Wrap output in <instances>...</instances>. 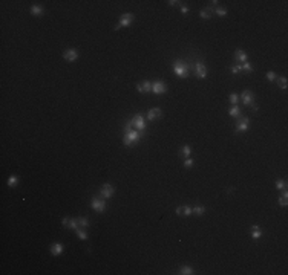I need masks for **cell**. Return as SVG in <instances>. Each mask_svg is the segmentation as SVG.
Listing matches in <instances>:
<instances>
[{
  "label": "cell",
  "mask_w": 288,
  "mask_h": 275,
  "mask_svg": "<svg viewBox=\"0 0 288 275\" xmlns=\"http://www.w3.org/2000/svg\"><path fill=\"white\" fill-rule=\"evenodd\" d=\"M229 99H230V103L233 104V106H236V104L239 103V95H238V93H230Z\"/></svg>",
  "instance_id": "cell-29"
},
{
  "label": "cell",
  "mask_w": 288,
  "mask_h": 275,
  "mask_svg": "<svg viewBox=\"0 0 288 275\" xmlns=\"http://www.w3.org/2000/svg\"><path fill=\"white\" fill-rule=\"evenodd\" d=\"M234 61H236V63H239V64L245 63V61H247V54H245L244 51L238 49V51L234 52Z\"/></svg>",
  "instance_id": "cell-16"
},
{
  "label": "cell",
  "mask_w": 288,
  "mask_h": 275,
  "mask_svg": "<svg viewBox=\"0 0 288 275\" xmlns=\"http://www.w3.org/2000/svg\"><path fill=\"white\" fill-rule=\"evenodd\" d=\"M199 17L204 18V20H209V18L211 17V16H210V11H209V8H207V9H202V11L199 12Z\"/></svg>",
  "instance_id": "cell-30"
},
{
  "label": "cell",
  "mask_w": 288,
  "mask_h": 275,
  "mask_svg": "<svg viewBox=\"0 0 288 275\" xmlns=\"http://www.w3.org/2000/svg\"><path fill=\"white\" fill-rule=\"evenodd\" d=\"M63 57H64V60L66 61H75L78 58V52H77V49H74V48H71V49H66L64 52H63Z\"/></svg>",
  "instance_id": "cell-11"
},
{
  "label": "cell",
  "mask_w": 288,
  "mask_h": 275,
  "mask_svg": "<svg viewBox=\"0 0 288 275\" xmlns=\"http://www.w3.org/2000/svg\"><path fill=\"white\" fill-rule=\"evenodd\" d=\"M114 193H115V188H114L112 185H109V183L103 185L101 190H100V196H101L103 199H111V197L114 196Z\"/></svg>",
  "instance_id": "cell-10"
},
{
  "label": "cell",
  "mask_w": 288,
  "mask_h": 275,
  "mask_svg": "<svg viewBox=\"0 0 288 275\" xmlns=\"http://www.w3.org/2000/svg\"><path fill=\"white\" fill-rule=\"evenodd\" d=\"M29 11H31V14H32V16H35V17H41V16H43V12H45V8H43V6H40V5H32Z\"/></svg>",
  "instance_id": "cell-17"
},
{
  "label": "cell",
  "mask_w": 288,
  "mask_h": 275,
  "mask_svg": "<svg viewBox=\"0 0 288 275\" xmlns=\"http://www.w3.org/2000/svg\"><path fill=\"white\" fill-rule=\"evenodd\" d=\"M186 156V158H189L190 154H192V148H190V145H184L181 150H179V156Z\"/></svg>",
  "instance_id": "cell-22"
},
{
  "label": "cell",
  "mask_w": 288,
  "mask_h": 275,
  "mask_svg": "<svg viewBox=\"0 0 288 275\" xmlns=\"http://www.w3.org/2000/svg\"><path fill=\"white\" fill-rule=\"evenodd\" d=\"M152 92H153L155 95H164V93L167 92L166 83L161 81V80H156L155 83H152Z\"/></svg>",
  "instance_id": "cell-8"
},
{
  "label": "cell",
  "mask_w": 288,
  "mask_h": 275,
  "mask_svg": "<svg viewBox=\"0 0 288 275\" xmlns=\"http://www.w3.org/2000/svg\"><path fill=\"white\" fill-rule=\"evenodd\" d=\"M91 206H92V209H95L97 213H104L107 203H106V200H103V199H100V197H94V199L91 200Z\"/></svg>",
  "instance_id": "cell-6"
},
{
  "label": "cell",
  "mask_w": 288,
  "mask_h": 275,
  "mask_svg": "<svg viewBox=\"0 0 288 275\" xmlns=\"http://www.w3.org/2000/svg\"><path fill=\"white\" fill-rule=\"evenodd\" d=\"M277 202H279V205H281V206H287V203H288L287 197H284V196H282V197H279V200Z\"/></svg>",
  "instance_id": "cell-34"
},
{
  "label": "cell",
  "mask_w": 288,
  "mask_h": 275,
  "mask_svg": "<svg viewBox=\"0 0 288 275\" xmlns=\"http://www.w3.org/2000/svg\"><path fill=\"white\" fill-rule=\"evenodd\" d=\"M239 72H242V71H241V66H239V64H238V66H233V67H231V73H234V75H236V73H239Z\"/></svg>",
  "instance_id": "cell-35"
},
{
  "label": "cell",
  "mask_w": 288,
  "mask_h": 275,
  "mask_svg": "<svg viewBox=\"0 0 288 275\" xmlns=\"http://www.w3.org/2000/svg\"><path fill=\"white\" fill-rule=\"evenodd\" d=\"M276 80H277V84H279V87H281L282 90H287V84H288L287 78H285V76H279V78H276Z\"/></svg>",
  "instance_id": "cell-21"
},
{
  "label": "cell",
  "mask_w": 288,
  "mask_h": 275,
  "mask_svg": "<svg viewBox=\"0 0 288 275\" xmlns=\"http://www.w3.org/2000/svg\"><path fill=\"white\" fill-rule=\"evenodd\" d=\"M17 183H19V177H17V176H9V177H8V186L12 188V186H16Z\"/></svg>",
  "instance_id": "cell-28"
},
{
  "label": "cell",
  "mask_w": 288,
  "mask_h": 275,
  "mask_svg": "<svg viewBox=\"0 0 288 275\" xmlns=\"http://www.w3.org/2000/svg\"><path fill=\"white\" fill-rule=\"evenodd\" d=\"M75 231H77V236H78V238H80V240H87V238H89L87 232H86V231H83L81 228H77Z\"/></svg>",
  "instance_id": "cell-27"
},
{
  "label": "cell",
  "mask_w": 288,
  "mask_h": 275,
  "mask_svg": "<svg viewBox=\"0 0 288 275\" xmlns=\"http://www.w3.org/2000/svg\"><path fill=\"white\" fill-rule=\"evenodd\" d=\"M77 222H78V226H80V228H87V226L91 225L89 220L86 219V217H78Z\"/></svg>",
  "instance_id": "cell-24"
},
{
  "label": "cell",
  "mask_w": 288,
  "mask_h": 275,
  "mask_svg": "<svg viewBox=\"0 0 288 275\" xmlns=\"http://www.w3.org/2000/svg\"><path fill=\"white\" fill-rule=\"evenodd\" d=\"M176 214L178 216H184V217H189L193 214V208L189 206V205H182V206H178L176 208Z\"/></svg>",
  "instance_id": "cell-12"
},
{
  "label": "cell",
  "mask_w": 288,
  "mask_h": 275,
  "mask_svg": "<svg viewBox=\"0 0 288 275\" xmlns=\"http://www.w3.org/2000/svg\"><path fill=\"white\" fill-rule=\"evenodd\" d=\"M213 11H215V14H216V16H219V17H225V16H227V9H225V8L216 6Z\"/></svg>",
  "instance_id": "cell-23"
},
{
  "label": "cell",
  "mask_w": 288,
  "mask_h": 275,
  "mask_svg": "<svg viewBox=\"0 0 288 275\" xmlns=\"http://www.w3.org/2000/svg\"><path fill=\"white\" fill-rule=\"evenodd\" d=\"M141 135H143V133H139L138 130L132 128V122L127 121V124L124 126V138H123L124 145H127V147L136 145V144L141 141Z\"/></svg>",
  "instance_id": "cell-1"
},
{
  "label": "cell",
  "mask_w": 288,
  "mask_h": 275,
  "mask_svg": "<svg viewBox=\"0 0 288 275\" xmlns=\"http://www.w3.org/2000/svg\"><path fill=\"white\" fill-rule=\"evenodd\" d=\"M173 71H175V73H176L179 78H187L189 73H190V66H189L186 61H182V60H175V63H173Z\"/></svg>",
  "instance_id": "cell-2"
},
{
  "label": "cell",
  "mask_w": 288,
  "mask_h": 275,
  "mask_svg": "<svg viewBox=\"0 0 288 275\" xmlns=\"http://www.w3.org/2000/svg\"><path fill=\"white\" fill-rule=\"evenodd\" d=\"M181 12L186 16V14L189 12V8H187V6H184V5H181Z\"/></svg>",
  "instance_id": "cell-37"
},
{
  "label": "cell",
  "mask_w": 288,
  "mask_h": 275,
  "mask_svg": "<svg viewBox=\"0 0 288 275\" xmlns=\"http://www.w3.org/2000/svg\"><path fill=\"white\" fill-rule=\"evenodd\" d=\"M193 165H195V161H193L192 158H187V159L184 161V167H186V168H192Z\"/></svg>",
  "instance_id": "cell-32"
},
{
  "label": "cell",
  "mask_w": 288,
  "mask_h": 275,
  "mask_svg": "<svg viewBox=\"0 0 288 275\" xmlns=\"http://www.w3.org/2000/svg\"><path fill=\"white\" fill-rule=\"evenodd\" d=\"M178 3H181V2H178V0H170V2H169L170 6H175V5H178Z\"/></svg>",
  "instance_id": "cell-38"
},
{
  "label": "cell",
  "mask_w": 288,
  "mask_h": 275,
  "mask_svg": "<svg viewBox=\"0 0 288 275\" xmlns=\"http://www.w3.org/2000/svg\"><path fill=\"white\" fill-rule=\"evenodd\" d=\"M251 237L254 238V240L262 237V231H261V228H259L257 225H253V226H251Z\"/></svg>",
  "instance_id": "cell-18"
},
{
  "label": "cell",
  "mask_w": 288,
  "mask_h": 275,
  "mask_svg": "<svg viewBox=\"0 0 288 275\" xmlns=\"http://www.w3.org/2000/svg\"><path fill=\"white\" fill-rule=\"evenodd\" d=\"M193 214H195V216H202V214H205V206H202V205L193 206Z\"/></svg>",
  "instance_id": "cell-20"
},
{
  "label": "cell",
  "mask_w": 288,
  "mask_h": 275,
  "mask_svg": "<svg viewBox=\"0 0 288 275\" xmlns=\"http://www.w3.org/2000/svg\"><path fill=\"white\" fill-rule=\"evenodd\" d=\"M241 66V71H244V72H253L254 69H253V66L250 64L248 61H245V63H242V64H239Z\"/></svg>",
  "instance_id": "cell-26"
},
{
  "label": "cell",
  "mask_w": 288,
  "mask_h": 275,
  "mask_svg": "<svg viewBox=\"0 0 288 275\" xmlns=\"http://www.w3.org/2000/svg\"><path fill=\"white\" fill-rule=\"evenodd\" d=\"M69 222H71L69 217H64V219L61 220V223H63V226H64V228H69Z\"/></svg>",
  "instance_id": "cell-36"
},
{
  "label": "cell",
  "mask_w": 288,
  "mask_h": 275,
  "mask_svg": "<svg viewBox=\"0 0 288 275\" xmlns=\"http://www.w3.org/2000/svg\"><path fill=\"white\" fill-rule=\"evenodd\" d=\"M236 131L241 133V131H247L248 130V124H250V119L247 116H239L236 118Z\"/></svg>",
  "instance_id": "cell-7"
},
{
  "label": "cell",
  "mask_w": 288,
  "mask_h": 275,
  "mask_svg": "<svg viewBox=\"0 0 288 275\" xmlns=\"http://www.w3.org/2000/svg\"><path fill=\"white\" fill-rule=\"evenodd\" d=\"M276 188H277V190H285V188H287V183H285V181H281V179H277V181H276Z\"/></svg>",
  "instance_id": "cell-31"
},
{
  "label": "cell",
  "mask_w": 288,
  "mask_h": 275,
  "mask_svg": "<svg viewBox=\"0 0 288 275\" xmlns=\"http://www.w3.org/2000/svg\"><path fill=\"white\" fill-rule=\"evenodd\" d=\"M147 119L149 121H155V119H158V118H161V109L159 107H152V109L147 112Z\"/></svg>",
  "instance_id": "cell-14"
},
{
  "label": "cell",
  "mask_w": 288,
  "mask_h": 275,
  "mask_svg": "<svg viewBox=\"0 0 288 275\" xmlns=\"http://www.w3.org/2000/svg\"><path fill=\"white\" fill-rule=\"evenodd\" d=\"M135 20L134 14H123L121 16V18H120V21H118V25L115 26V31H118L120 28H126V26H129V25H132V21Z\"/></svg>",
  "instance_id": "cell-5"
},
{
  "label": "cell",
  "mask_w": 288,
  "mask_h": 275,
  "mask_svg": "<svg viewBox=\"0 0 288 275\" xmlns=\"http://www.w3.org/2000/svg\"><path fill=\"white\" fill-rule=\"evenodd\" d=\"M239 99L242 101L244 106H248V107H251L253 110H257V106H256V103H254V93L251 90H244L241 95H239Z\"/></svg>",
  "instance_id": "cell-3"
},
{
  "label": "cell",
  "mask_w": 288,
  "mask_h": 275,
  "mask_svg": "<svg viewBox=\"0 0 288 275\" xmlns=\"http://www.w3.org/2000/svg\"><path fill=\"white\" fill-rule=\"evenodd\" d=\"M49 251H51V254L52 255H60V254H63V251H64V246L61 245V243H52L51 245V248H49Z\"/></svg>",
  "instance_id": "cell-15"
},
{
  "label": "cell",
  "mask_w": 288,
  "mask_h": 275,
  "mask_svg": "<svg viewBox=\"0 0 288 275\" xmlns=\"http://www.w3.org/2000/svg\"><path fill=\"white\" fill-rule=\"evenodd\" d=\"M130 122H132V126H135V128H136L139 133H146V122H144L143 115H135Z\"/></svg>",
  "instance_id": "cell-4"
},
{
  "label": "cell",
  "mask_w": 288,
  "mask_h": 275,
  "mask_svg": "<svg viewBox=\"0 0 288 275\" xmlns=\"http://www.w3.org/2000/svg\"><path fill=\"white\" fill-rule=\"evenodd\" d=\"M229 115L230 116H233V118H239V116H242V113H241V107L236 104V106H233L231 109H229Z\"/></svg>",
  "instance_id": "cell-19"
},
{
  "label": "cell",
  "mask_w": 288,
  "mask_h": 275,
  "mask_svg": "<svg viewBox=\"0 0 288 275\" xmlns=\"http://www.w3.org/2000/svg\"><path fill=\"white\" fill-rule=\"evenodd\" d=\"M276 78H277V75H276V73L273 72V71H270V72H267V80H268V81H274Z\"/></svg>",
  "instance_id": "cell-33"
},
{
  "label": "cell",
  "mask_w": 288,
  "mask_h": 275,
  "mask_svg": "<svg viewBox=\"0 0 288 275\" xmlns=\"http://www.w3.org/2000/svg\"><path fill=\"white\" fill-rule=\"evenodd\" d=\"M179 274L181 275H192V274H195V272H193V269L190 266H182V268L179 269Z\"/></svg>",
  "instance_id": "cell-25"
},
{
  "label": "cell",
  "mask_w": 288,
  "mask_h": 275,
  "mask_svg": "<svg viewBox=\"0 0 288 275\" xmlns=\"http://www.w3.org/2000/svg\"><path fill=\"white\" fill-rule=\"evenodd\" d=\"M136 90L139 93H149V92H152V83L150 81H143V83L136 84Z\"/></svg>",
  "instance_id": "cell-13"
},
{
  "label": "cell",
  "mask_w": 288,
  "mask_h": 275,
  "mask_svg": "<svg viewBox=\"0 0 288 275\" xmlns=\"http://www.w3.org/2000/svg\"><path fill=\"white\" fill-rule=\"evenodd\" d=\"M195 73H196V76L198 78H201V80H204V78H207V67H205V64L202 63V61H198L196 64H195Z\"/></svg>",
  "instance_id": "cell-9"
}]
</instances>
